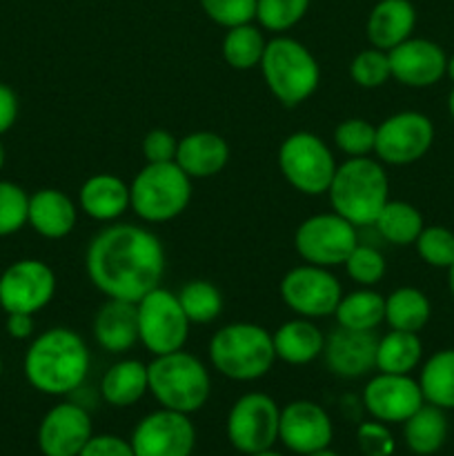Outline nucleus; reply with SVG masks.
I'll return each mask as SVG.
<instances>
[{
    "mask_svg": "<svg viewBox=\"0 0 454 456\" xmlns=\"http://www.w3.org/2000/svg\"><path fill=\"white\" fill-rule=\"evenodd\" d=\"M378 234L392 245H414L426 227L421 212L405 200H387L374 221Z\"/></svg>",
    "mask_w": 454,
    "mask_h": 456,
    "instance_id": "33",
    "label": "nucleus"
},
{
    "mask_svg": "<svg viewBox=\"0 0 454 456\" xmlns=\"http://www.w3.org/2000/svg\"><path fill=\"white\" fill-rule=\"evenodd\" d=\"M265 45L267 40L263 31L254 27L252 22H245V25H236L227 29L221 52L227 65L239 71H245L261 65Z\"/></svg>",
    "mask_w": 454,
    "mask_h": 456,
    "instance_id": "34",
    "label": "nucleus"
},
{
    "mask_svg": "<svg viewBox=\"0 0 454 456\" xmlns=\"http://www.w3.org/2000/svg\"><path fill=\"white\" fill-rule=\"evenodd\" d=\"M280 410L270 395L247 392L227 414V439L236 452L252 456L267 452L279 441Z\"/></svg>",
    "mask_w": 454,
    "mask_h": 456,
    "instance_id": "10",
    "label": "nucleus"
},
{
    "mask_svg": "<svg viewBox=\"0 0 454 456\" xmlns=\"http://www.w3.org/2000/svg\"><path fill=\"white\" fill-rule=\"evenodd\" d=\"M432 316L430 298L417 288H399L385 297V323L390 330L421 332Z\"/></svg>",
    "mask_w": 454,
    "mask_h": 456,
    "instance_id": "32",
    "label": "nucleus"
},
{
    "mask_svg": "<svg viewBox=\"0 0 454 456\" xmlns=\"http://www.w3.org/2000/svg\"><path fill=\"white\" fill-rule=\"evenodd\" d=\"M423 359V343L417 332L390 330L378 337L377 370L385 374H412Z\"/></svg>",
    "mask_w": 454,
    "mask_h": 456,
    "instance_id": "30",
    "label": "nucleus"
},
{
    "mask_svg": "<svg viewBox=\"0 0 454 456\" xmlns=\"http://www.w3.org/2000/svg\"><path fill=\"white\" fill-rule=\"evenodd\" d=\"M252 456H283L279 452H272V450H267V452H258V454H252Z\"/></svg>",
    "mask_w": 454,
    "mask_h": 456,
    "instance_id": "53",
    "label": "nucleus"
},
{
    "mask_svg": "<svg viewBox=\"0 0 454 456\" xmlns=\"http://www.w3.org/2000/svg\"><path fill=\"white\" fill-rule=\"evenodd\" d=\"M329 205L352 225H374L378 212L390 200V181L378 160L359 156L338 165L329 183Z\"/></svg>",
    "mask_w": 454,
    "mask_h": 456,
    "instance_id": "3",
    "label": "nucleus"
},
{
    "mask_svg": "<svg viewBox=\"0 0 454 456\" xmlns=\"http://www.w3.org/2000/svg\"><path fill=\"white\" fill-rule=\"evenodd\" d=\"M418 386L426 403L441 410H454V347L434 352L423 363Z\"/></svg>",
    "mask_w": 454,
    "mask_h": 456,
    "instance_id": "31",
    "label": "nucleus"
},
{
    "mask_svg": "<svg viewBox=\"0 0 454 456\" xmlns=\"http://www.w3.org/2000/svg\"><path fill=\"white\" fill-rule=\"evenodd\" d=\"M445 76L454 83V53L448 58V67H445Z\"/></svg>",
    "mask_w": 454,
    "mask_h": 456,
    "instance_id": "48",
    "label": "nucleus"
},
{
    "mask_svg": "<svg viewBox=\"0 0 454 456\" xmlns=\"http://www.w3.org/2000/svg\"><path fill=\"white\" fill-rule=\"evenodd\" d=\"M4 163H7V150H4L3 141H0V172H3Z\"/></svg>",
    "mask_w": 454,
    "mask_h": 456,
    "instance_id": "50",
    "label": "nucleus"
},
{
    "mask_svg": "<svg viewBox=\"0 0 454 456\" xmlns=\"http://www.w3.org/2000/svg\"><path fill=\"white\" fill-rule=\"evenodd\" d=\"M150 392L147 365L138 359H123L111 365L101 381V395L111 408H129Z\"/></svg>",
    "mask_w": 454,
    "mask_h": 456,
    "instance_id": "27",
    "label": "nucleus"
},
{
    "mask_svg": "<svg viewBox=\"0 0 454 456\" xmlns=\"http://www.w3.org/2000/svg\"><path fill=\"white\" fill-rule=\"evenodd\" d=\"M209 361L231 381L263 379L276 361L272 332L256 323L223 325L209 338Z\"/></svg>",
    "mask_w": 454,
    "mask_h": 456,
    "instance_id": "4",
    "label": "nucleus"
},
{
    "mask_svg": "<svg viewBox=\"0 0 454 456\" xmlns=\"http://www.w3.org/2000/svg\"><path fill=\"white\" fill-rule=\"evenodd\" d=\"M4 328H7V334L16 341H25V338H31L34 334L36 323H34V314H7V321H4Z\"/></svg>",
    "mask_w": 454,
    "mask_h": 456,
    "instance_id": "47",
    "label": "nucleus"
},
{
    "mask_svg": "<svg viewBox=\"0 0 454 456\" xmlns=\"http://www.w3.org/2000/svg\"><path fill=\"white\" fill-rule=\"evenodd\" d=\"M307 456H338V454L334 452V450L325 448V450H319V452H312V454H307Z\"/></svg>",
    "mask_w": 454,
    "mask_h": 456,
    "instance_id": "51",
    "label": "nucleus"
},
{
    "mask_svg": "<svg viewBox=\"0 0 454 456\" xmlns=\"http://www.w3.org/2000/svg\"><path fill=\"white\" fill-rule=\"evenodd\" d=\"M138 341L154 356L182 350L190 334V319L182 312L176 294L165 288L151 289L136 303Z\"/></svg>",
    "mask_w": 454,
    "mask_h": 456,
    "instance_id": "9",
    "label": "nucleus"
},
{
    "mask_svg": "<svg viewBox=\"0 0 454 456\" xmlns=\"http://www.w3.org/2000/svg\"><path fill=\"white\" fill-rule=\"evenodd\" d=\"M85 270L107 298L138 303L165 274V248L154 232L116 223L98 232L85 254Z\"/></svg>",
    "mask_w": 454,
    "mask_h": 456,
    "instance_id": "1",
    "label": "nucleus"
},
{
    "mask_svg": "<svg viewBox=\"0 0 454 456\" xmlns=\"http://www.w3.org/2000/svg\"><path fill=\"white\" fill-rule=\"evenodd\" d=\"M310 0H258L256 20L267 31H288L303 20Z\"/></svg>",
    "mask_w": 454,
    "mask_h": 456,
    "instance_id": "38",
    "label": "nucleus"
},
{
    "mask_svg": "<svg viewBox=\"0 0 454 456\" xmlns=\"http://www.w3.org/2000/svg\"><path fill=\"white\" fill-rule=\"evenodd\" d=\"M182 312L191 325H207L223 312V294L214 283L203 279L190 281L176 294Z\"/></svg>",
    "mask_w": 454,
    "mask_h": 456,
    "instance_id": "35",
    "label": "nucleus"
},
{
    "mask_svg": "<svg viewBox=\"0 0 454 456\" xmlns=\"http://www.w3.org/2000/svg\"><path fill=\"white\" fill-rule=\"evenodd\" d=\"M343 265H345L347 276L354 283L363 285V288H374V285L381 283L387 270L385 256L377 248H372V245L361 243L352 249V254L345 258Z\"/></svg>",
    "mask_w": 454,
    "mask_h": 456,
    "instance_id": "39",
    "label": "nucleus"
},
{
    "mask_svg": "<svg viewBox=\"0 0 454 456\" xmlns=\"http://www.w3.org/2000/svg\"><path fill=\"white\" fill-rule=\"evenodd\" d=\"M350 76L359 87L377 89L392 78L390 58L383 49H363L350 62Z\"/></svg>",
    "mask_w": 454,
    "mask_h": 456,
    "instance_id": "40",
    "label": "nucleus"
},
{
    "mask_svg": "<svg viewBox=\"0 0 454 456\" xmlns=\"http://www.w3.org/2000/svg\"><path fill=\"white\" fill-rule=\"evenodd\" d=\"M18 110H20V105H18L16 92L9 85L0 83V136L16 125Z\"/></svg>",
    "mask_w": 454,
    "mask_h": 456,
    "instance_id": "46",
    "label": "nucleus"
},
{
    "mask_svg": "<svg viewBox=\"0 0 454 456\" xmlns=\"http://www.w3.org/2000/svg\"><path fill=\"white\" fill-rule=\"evenodd\" d=\"M448 111H450V116L454 118V87H452V92H450V96H448Z\"/></svg>",
    "mask_w": 454,
    "mask_h": 456,
    "instance_id": "52",
    "label": "nucleus"
},
{
    "mask_svg": "<svg viewBox=\"0 0 454 456\" xmlns=\"http://www.w3.org/2000/svg\"><path fill=\"white\" fill-rule=\"evenodd\" d=\"M374 142H377V127L363 118H347L334 129V145L350 159L368 156L369 151H374Z\"/></svg>",
    "mask_w": 454,
    "mask_h": 456,
    "instance_id": "41",
    "label": "nucleus"
},
{
    "mask_svg": "<svg viewBox=\"0 0 454 456\" xmlns=\"http://www.w3.org/2000/svg\"><path fill=\"white\" fill-rule=\"evenodd\" d=\"M230 160V145L216 132H191L178 141L174 163L194 181L212 178L225 169Z\"/></svg>",
    "mask_w": 454,
    "mask_h": 456,
    "instance_id": "23",
    "label": "nucleus"
},
{
    "mask_svg": "<svg viewBox=\"0 0 454 456\" xmlns=\"http://www.w3.org/2000/svg\"><path fill=\"white\" fill-rule=\"evenodd\" d=\"M261 71L272 96L285 107H296L316 92L320 67L310 49L298 40L279 36L265 45Z\"/></svg>",
    "mask_w": 454,
    "mask_h": 456,
    "instance_id": "6",
    "label": "nucleus"
},
{
    "mask_svg": "<svg viewBox=\"0 0 454 456\" xmlns=\"http://www.w3.org/2000/svg\"><path fill=\"white\" fill-rule=\"evenodd\" d=\"M392 78L405 87H432L445 76L448 56L443 47L427 38H408L387 52Z\"/></svg>",
    "mask_w": 454,
    "mask_h": 456,
    "instance_id": "19",
    "label": "nucleus"
},
{
    "mask_svg": "<svg viewBox=\"0 0 454 456\" xmlns=\"http://www.w3.org/2000/svg\"><path fill=\"white\" fill-rule=\"evenodd\" d=\"M0 377H3V356H0Z\"/></svg>",
    "mask_w": 454,
    "mask_h": 456,
    "instance_id": "54",
    "label": "nucleus"
},
{
    "mask_svg": "<svg viewBox=\"0 0 454 456\" xmlns=\"http://www.w3.org/2000/svg\"><path fill=\"white\" fill-rule=\"evenodd\" d=\"M279 167L294 190L320 196L328 194L338 165L323 138L312 132H294L280 142Z\"/></svg>",
    "mask_w": 454,
    "mask_h": 456,
    "instance_id": "8",
    "label": "nucleus"
},
{
    "mask_svg": "<svg viewBox=\"0 0 454 456\" xmlns=\"http://www.w3.org/2000/svg\"><path fill=\"white\" fill-rule=\"evenodd\" d=\"M334 316H336V323L341 328L374 332L385 321V297L374 292L372 288L343 294Z\"/></svg>",
    "mask_w": 454,
    "mask_h": 456,
    "instance_id": "29",
    "label": "nucleus"
},
{
    "mask_svg": "<svg viewBox=\"0 0 454 456\" xmlns=\"http://www.w3.org/2000/svg\"><path fill=\"white\" fill-rule=\"evenodd\" d=\"M356 444L365 456H392L394 454V436L387 430V423L368 421L361 423L356 432Z\"/></svg>",
    "mask_w": 454,
    "mask_h": 456,
    "instance_id": "43",
    "label": "nucleus"
},
{
    "mask_svg": "<svg viewBox=\"0 0 454 456\" xmlns=\"http://www.w3.org/2000/svg\"><path fill=\"white\" fill-rule=\"evenodd\" d=\"M93 338L109 354H123L138 343L136 303L107 298L93 316Z\"/></svg>",
    "mask_w": 454,
    "mask_h": 456,
    "instance_id": "22",
    "label": "nucleus"
},
{
    "mask_svg": "<svg viewBox=\"0 0 454 456\" xmlns=\"http://www.w3.org/2000/svg\"><path fill=\"white\" fill-rule=\"evenodd\" d=\"M129 444L136 456H191L196 428L190 414L160 408L138 421Z\"/></svg>",
    "mask_w": 454,
    "mask_h": 456,
    "instance_id": "15",
    "label": "nucleus"
},
{
    "mask_svg": "<svg viewBox=\"0 0 454 456\" xmlns=\"http://www.w3.org/2000/svg\"><path fill=\"white\" fill-rule=\"evenodd\" d=\"M403 439L409 452L418 456H432L439 452L448 439L445 410L432 403H423L408 421H403Z\"/></svg>",
    "mask_w": 454,
    "mask_h": 456,
    "instance_id": "28",
    "label": "nucleus"
},
{
    "mask_svg": "<svg viewBox=\"0 0 454 456\" xmlns=\"http://www.w3.org/2000/svg\"><path fill=\"white\" fill-rule=\"evenodd\" d=\"M434 125L421 111H399L377 127L374 154L387 165H412L430 151Z\"/></svg>",
    "mask_w": 454,
    "mask_h": 456,
    "instance_id": "14",
    "label": "nucleus"
},
{
    "mask_svg": "<svg viewBox=\"0 0 454 456\" xmlns=\"http://www.w3.org/2000/svg\"><path fill=\"white\" fill-rule=\"evenodd\" d=\"M76 221H78V209L65 191L56 187H43L29 196L27 225L34 227L36 234L43 239H65L74 232Z\"/></svg>",
    "mask_w": 454,
    "mask_h": 456,
    "instance_id": "21",
    "label": "nucleus"
},
{
    "mask_svg": "<svg viewBox=\"0 0 454 456\" xmlns=\"http://www.w3.org/2000/svg\"><path fill=\"white\" fill-rule=\"evenodd\" d=\"M343 297L341 283L328 267L296 265L280 281V298L303 319H325L336 312Z\"/></svg>",
    "mask_w": 454,
    "mask_h": 456,
    "instance_id": "12",
    "label": "nucleus"
},
{
    "mask_svg": "<svg viewBox=\"0 0 454 456\" xmlns=\"http://www.w3.org/2000/svg\"><path fill=\"white\" fill-rule=\"evenodd\" d=\"M0 312H3V307H0Z\"/></svg>",
    "mask_w": 454,
    "mask_h": 456,
    "instance_id": "55",
    "label": "nucleus"
},
{
    "mask_svg": "<svg viewBox=\"0 0 454 456\" xmlns=\"http://www.w3.org/2000/svg\"><path fill=\"white\" fill-rule=\"evenodd\" d=\"M93 436L92 417L78 403H58L38 426V448L43 456H78Z\"/></svg>",
    "mask_w": 454,
    "mask_h": 456,
    "instance_id": "18",
    "label": "nucleus"
},
{
    "mask_svg": "<svg viewBox=\"0 0 454 456\" xmlns=\"http://www.w3.org/2000/svg\"><path fill=\"white\" fill-rule=\"evenodd\" d=\"M276 359L288 365H307L323 354L325 334L312 319H292L272 332Z\"/></svg>",
    "mask_w": 454,
    "mask_h": 456,
    "instance_id": "26",
    "label": "nucleus"
},
{
    "mask_svg": "<svg viewBox=\"0 0 454 456\" xmlns=\"http://www.w3.org/2000/svg\"><path fill=\"white\" fill-rule=\"evenodd\" d=\"M334 426L329 414L314 401H292L280 410L279 441L294 454L307 456L329 448Z\"/></svg>",
    "mask_w": 454,
    "mask_h": 456,
    "instance_id": "17",
    "label": "nucleus"
},
{
    "mask_svg": "<svg viewBox=\"0 0 454 456\" xmlns=\"http://www.w3.org/2000/svg\"><path fill=\"white\" fill-rule=\"evenodd\" d=\"M29 194L18 183L0 178V239L20 232L27 225Z\"/></svg>",
    "mask_w": 454,
    "mask_h": 456,
    "instance_id": "37",
    "label": "nucleus"
},
{
    "mask_svg": "<svg viewBox=\"0 0 454 456\" xmlns=\"http://www.w3.org/2000/svg\"><path fill=\"white\" fill-rule=\"evenodd\" d=\"M378 337L374 332H359L338 325L325 337V368L341 379H361L377 370Z\"/></svg>",
    "mask_w": 454,
    "mask_h": 456,
    "instance_id": "20",
    "label": "nucleus"
},
{
    "mask_svg": "<svg viewBox=\"0 0 454 456\" xmlns=\"http://www.w3.org/2000/svg\"><path fill=\"white\" fill-rule=\"evenodd\" d=\"M87 343L69 328H52L31 341L22 359L27 383L40 395L65 396L78 390L89 374Z\"/></svg>",
    "mask_w": 454,
    "mask_h": 456,
    "instance_id": "2",
    "label": "nucleus"
},
{
    "mask_svg": "<svg viewBox=\"0 0 454 456\" xmlns=\"http://www.w3.org/2000/svg\"><path fill=\"white\" fill-rule=\"evenodd\" d=\"M56 274L38 258L13 261L0 274V307L4 314H36L52 303Z\"/></svg>",
    "mask_w": 454,
    "mask_h": 456,
    "instance_id": "13",
    "label": "nucleus"
},
{
    "mask_svg": "<svg viewBox=\"0 0 454 456\" xmlns=\"http://www.w3.org/2000/svg\"><path fill=\"white\" fill-rule=\"evenodd\" d=\"M150 392L160 408L174 412L194 414L203 408L212 395V379L200 359L185 350L154 356L147 365Z\"/></svg>",
    "mask_w": 454,
    "mask_h": 456,
    "instance_id": "5",
    "label": "nucleus"
},
{
    "mask_svg": "<svg viewBox=\"0 0 454 456\" xmlns=\"http://www.w3.org/2000/svg\"><path fill=\"white\" fill-rule=\"evenodd\" d=\"M191 200V178L176 163H147L129 185V208L145 223L181 216Z\"/></svg>",
    "mask_w": 454,
    "mask_h": 456,
    "instance_id": "7",
    "label": "nucleus"
},
{
    "mask_svg": "<svg viewBox=\"0 0 454 456\" xmlns=\"http://www.w3.org/2000/svg\"><path fill=\"white\" fill-rule=\"evenodd\" d=\"M414 248L430 267L448 270L454 263V232L443 225H427L414 240Z\"/></svg>",
    "mask_w": 454,
    "mask_h": 456,
    "instance_id": "36",
    "label": "nucleus"
},
{
    "mask_svg": "<svg viewBox=\"0 0 454 456\" xmlns=\"http://www.w3.org/2000/svg\"><path fill=\"white\" fill-rule=\"evenodd\" d=\"M256 3L258 0H200V7L216 25L230 29L252 22L256 18Z\"/></svg>",
    "mask_w": 454,
    "mask_h": 456,
    "instance_id": "42",
    "label": "nucleus"
},
{
    "mask_svg": "<svg viewBox=\"0 0 454 456\" xmlns=\"http://www.w3.org/2000/svg\"><path fill=\"white\" fill-rule=\"evenodd\" d=\"M78 456H136L132 444L116 435H98L87 441Z\"/></svg>",
    "mask_w": 454,
    "mask_h": 456,
    "instance_id": "45",
    "label": "nucleus"
},
{
    "mask_svg": "<svg viewBox=\"0 0 454 456\" xmlns=\"http://www.w3.org/2000/svg\"><path fill=\"white\" fill-rule=\"evenodd\" d=\"M448 285H450V294H452L454 298V263L448 267Z\"/></svg>",
    "mask_w": 454,
    "mask_h": 456,
    "instance_id": "49",
    "label": "nucleus"
},
{
    "mask_svg": "<svg viewBox=\"0 0 454 456\" xmlns=\"http://www.w3.org/2000/svg\"><path fill=\"white\" fill-rule=\"evenodd\" d=\"M417 27V9L409 0H378L368 18V40L372 47L390 52L403 40L412 38Z\"/></svg>",
    "mask_w": 454,
    "mask_h": 456,
    "instance_id": "24",
    "label": "nucleus"
},
{
    "mask_svg": "<svg viewBox=\"0 0 454 456\" xmlns=\"http://www.w3.org/2000/svg\"><path fill=\"white\" fill-rule=\"evenodd\" d=\"M423 403L421 386L409 374L378 372L363 387V405L374 421L403 423Z\"/></svg>",
    "mask_w": 454,
    "mask_h": 456,
    "instance_id": "16",
    "label": "nucleus"
},
{
    "mask_svg": "<svg viewBox=\"0 0 454 456\" xmlns=\"http://www.w3.org/2000/svg\"><path fill=\"white\" fill-rule=\"evenodd\" d=\"M78 203L93 221H116L129 208V185L114 174H93L80 185Z\"/></svg>",
    "mask_w": 454,
    "mask_h": 456,
    "instance_id": "25",
    "label": "nucleus"
},
{
    "mask_svg": "<svg viewBox=\"0 0 454 456\" xmlns=\"http://www.w3.org/2000/svg\"><path fill=\"white\" fill-rule=\"evenodd\" d=\"M178 138L167 129H151L142 138V156L147 163H172L176 159Z\"/></svg>",
    "mask_w": 454,
    "mask_h": 456,
    "instance_id": "44",
    "label": "nucleus"
},
{
    "mask_svg": "<svg viewBox=\"0 0 454 456\" xmlns=\"http://www.w3.org/2000/svg\"><path fill=\"white\" fill-rule=\"evenodd\" d=\"M356 245H359L356 225L338 216L336 212L314 214L305 218L294 234V248L298 256L310 265L328 267V270L343 265Z\"/></svg>",
    "mask_w": 454,
    "mask_h": 456,
    "instance_id": "11",
    "label": "nucleus"
}]
</instances>
